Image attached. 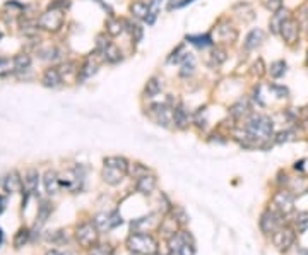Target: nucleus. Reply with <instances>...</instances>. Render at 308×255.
<instances>
[{
	"mask_svg": "<svg viewBox=\"0 0 308 255\" xmlns=\"http://www.w3.org/2000/svg\"><path fill=\"white\" fill-rule=\"evenodd\" d=\"M128 166H130V163H128L127 158L108 156L103 160L101 178L105 180L108 185H118V183L128 175Z\"/></svg>",
	"mask_w": 308,
	"mask_h": 255,
	"instance_id": "nucleus-1",
	"label": "nucleus"
},
{
	"mask_svg": "<svg viewBox=\"0 0 308 255\" xmlns=\"http://www.w3.org/2000/svg\"><path fill=\"white\" fill-rule=\"evenodd\" d=\"M127 248L139 255H156L158 240L147 231H134L127 238Z\"/></svg>",
	"mask_w": 308,
	"mask_h": 255,
	"instance_id": "nucleus-2",
	"label": "nucleus"
},
{
	"mask_svg": "<svg viewBox=\"0 0 308 255\" xmlns=\"http://www.w3.org/2000/svg\"><path fill=\"white\" fill-rule=\"evenodd\" d=\"M149 116L161 127H170L173 123V106L166 103H149L147 104Z\"/></svg>",
	"mask_w": 308,
	"mask_h": 255,
	"instance_id": "nucleus-3",
	"label": "nucleus"
},
{
	"mask_svg": "<svg viewBox=\"0 0 308 255\" xmlns=\"http://www.w3.org/2000/svg\"><path fill=\"white\" fill-rule=\"evenodd\" d=\"M64 23H65L64 11L53 9V7H50L47 12H43L38 19V24H40L41 29H45V31H53V33L60 31L62 26H64Z\"/></svg>",
	"mask_w": 308,
	"mask_h": 255,
	"instance_id": "nucleus-4",
	"label": "nucleus"
},
{
	"mask_svg": "<svg viewBox=\"0 0 308 255\" xmlns=\"http://www.w3.org/2000/svg\"><path fill=\"white\" fill-rule=\"evenodd\" d=\"M259 226L262 229V233H274L276 229H279L281 226H284V216L281 212H277L276 209H267L260 214Z\"/></svg>",
	"mask_w": 308,
	"mask_h": 255,
	"instance_id": "nucleus-5",
	"label": "nucleus"
},
{
	"mask_svg": "<svg viewBox=\"0 0 308 255\" xmlns=\"http://www.w3.org/2000/svg\"><path fill=\"white\" fill-rule=\"evenodd\" d=\"M76 240L77 243L84 248H91L98 243V228L91 223H81L79 226L76 228Z\"/></svg>",
	"mask_w": 308,
	"mask_h": 255,
	"instance_id": "nucleus-6",
	"label": "nucleus"
},
{
	"mask_svg": "<svg viewBox=\"0 0 308 255\" xmlns=\"http://www.w3.org/2000/svg\"><path fill=\"white\" fill-rule=\"evenodd\" d=\"M294 241H296V229L289 226H281L272 233V243L281 252L289 250L294 245Z\"/></svg>",
	"mask_w": 308,
	"mask_h": 255,
	"instance_id": "nucleus-7",
	"label": "nucleus"
},
{
	"mask_svg": "<svg viewBox=\"0 0 308 255\" xmlns=\"http://www.w3.org/2000/svg\"><path fill=\"white\" fill-rule=\"evenodd\" d=\"M93 224L98 228V231H110L116 226L122 224V216L118 214V211H111V212H98L93 217Z\"/></svg>",
	"mask_w": 308,
	"mask_h": 255,
	"instance_id": "nucleus-8",
	"label": "nucleus"
},
{
	"mask_svg": "<svg viewBox=\"0 0 308 255\" xmlns=\"http://www.w3.org/2000/svg\"><path fill=\"white\" fill-rule=\"evenodd\" d=\"M272 209H276L282 216L291 214L294 209V194H291V190H284V189L276 192L272 197Z\"/></svg>",
	"mask_w": 308,
	"mask_h": 255,
	"instance_id": "nucleus-9",
	"label": "nucleus"
},
{
	"mask_svg": "<svg viewBox=\"0 0 308 255\" xmlns=\"http://www.w3.org/2000/svg\"><path fill=\"white\" fill-rule=\"evenodd\" d=\"M214 31L218 33V38L224 41V43H235L238 38V31L231 24V21L228 18H221L218 23L214 24Z\"/></svg>",
	"mask_w": 308,
	"mask_h": 255,
	"instance_id": "nucleus-10",
	"label": "nucleus"
},
{
	"mask_svg": "<svg viewBox=\"0 0 308 255\" xmlns=\"http://www.w3.org/2000/svg\"><path fill=\"white\" fill-rule=\"evenodd\" d=\"M299 29H301V26H299V23L296 19L291 16V18L286 21L284 24H282L281 28V38L284 40L286 45H289V47H293V45L298 43L299 40Z\"/></svg>",
	"mask_w": 308,
	"mask_h": 255,
	"instance_id": "nucleus-11",
	"label": "nucleus"
},
{
	"mask_svg": "<svg viewBox=\"0 0 308 255\" xmlns=\"http://www.w3.org/2000/svg\"><path fill=\"white\" fill-rule=\"evenodd\" d=\"M98 69H99V62L93 60V57H87L84 62H82V65L79 67L77 70V82H84L87 79H91L93 76H96L98 74Z\"/></svg>",
	"mask_w": 308,
	"mask_h": 255,
	"instance_id": "nucleus-12",
	"label": "nucleus"
},
{
	"mask_svg": "<svg viewBox=\"0 0 308 255\" xmlns=\"http://www.w3.org/2000/svg\"><path fill=\"white\" fill-rule=\"evenodd\" d=\"M158 187V180L156 175L152 173H145L140 178L135 180V190L142 195H151Z\"/></svg>",
	"mask_w": 308,
	"mask_h": 255,
	"instance_id": "nucleus-13",
	"label": "nucleus"
},
{
	"mask_svg": "<svg viewBox=\"0 0 308 255\" xmlns=\"http://www.w3.org/2000/svg\"><path fill=\"white\" fill-rule=\"evenodd\" d=\"M264 41H265V33L262 31L260 28H253L252 31H248V35L245 36V41H243L245 52H253V50L259 48Z\"/></svg>",
	"mask_w": 308,
	"mask_h": 255,
	"instance_id": "nucleus-14",
	"label": "nucleus"
},
{
	"mask_svg": "<svg viewBox=\"0 0 308 255\" xmlns=\"http://www.w3.org/2000/svg\"><path fill=\"white\" fill-rule=\"evenodd\" d=\"M289 18H291L289 11L284 9V7H281L279 11L272 12V16H270V19H269V31L277 36L281 33L282 24H284Z\"/></svg>",
	"mask_w": 308,
	"mask_h": 255,
	"instance_id": "nucleus-15",
	"label": "nucleus"
},
{
	"mask_svg": "<svg viewBox=\"0 0 308 255\" xmlns=\"http://www.w3.org/2000/svg\"><path fill=\"white\" fill-rule=\"evenodd\" d=\"M189 125H190L189 111L185 110V106L182 103H177L173 106V127L178 129V131H185Z\"/></svg>",
	"mask_w": 308,
	"mask_h": 255,
	"instance_id": "nucleus-16",
	"label": "nucleus"
},
{
	"mask_svg": "<svg viewBox=\"0 0 308 255\" xmlns=\"http://www.w3.org/2000/svg\"><path fill=\"white\" fill-rule=\"evenodd\" d=\"M23 185H24V182L18 171H11V173L2 180V187L7 194H18V192L23 190Z\"/></svg>",
	"mask_w": 308,
	"mask_h": 255,
	"instance_id": "nucleus-17",
	"label": "nucleus"
},
{
	"mask_svg": "<svg viewBox=\"0 0 308 255\" xmlns=\"http://www.w3.org/2000/svg\"><path fill=\"white\" fill-rule=\"evenodd\" d=\"M228 111H230V115H231L235 120L247 118V116L252 113V111H250V101H248L247 98H241V99H238L236 103H233Z\"/></svg>",
	"mask_w": 308,
	"mask_h": 255,
	"instance_id": "nucleus-18",
	"label": "nucleus"
},
{
	"mask_svg": "<svg viewBox=\"0 0 308 255\" xmlns=\"http://www.w3.org/2000/svg\"><path fill=\"white\" fill-rule=\"evenodd\" d=\"M41 84L45 87H52V89H55L62 84V72L60 69H57V67H50L43 72V77H41Z\"/></svg>",
	"mask_w": 308,
	"mask_h": 255,
	"instance_id": "nucleus-19",
	"label": "nucleus"
},
{
	"mask_svg": "<svg viewBox=\"0 0 308 255\" xmlns=\"http://www.w3.org/2000/svg\"><path fill=\"white\" fill-rule=\"evenodd\" d=\"M185 41L197 48H209L214 45V38H212L211 33H204V35H187Z\"/></svg>",
	"mask_w": 308,
	"mask_h": 255,
	"instance_id": "nucleus-20",
	"label": "nucleus"
},
{
	"mask_svg": "<svg viewBox=\"0 0 308 255\" xmlns=\"http://www.w3.org/2000/svg\"><path fill=\"white\" fill-rule=\"evenodd\" d=\"M128 12H130V16L137 21H144L145 18L149 16V6L145 0H134V2L128 6Z\"/></svg>",
	"mask_w": 308,
	"mask_h": 255,
	"instance_id": "nucleus-21",
	"label": "nucleus"
},
{
	"mask_svg": "<svg viewBox=\"0 0 308 255\" xmlns=\"http://www.w3.org/2000/svg\"><path fill=\"white\" fill-rule=\"evenodd\" d=\"M43 185L48 195H55L58 189H60V177L57 175V171L48 170L43 177Z\"/></svg>",
	"mask_w": 308,
	"mask_h": 255,
	"instance_id": "nucleus-22",
	"label": "nucleus"
},
{
	"mask_svg": "<svg viewBox=\"0 0 308 255\" xmlns=\"http://www.w3.org/2000/svg\"><path fill=\"white\" fill-rule=\"evenodd\" d=\"M101 60L106 62V64H110V65H116V64H120V62H123V53L115 43H111L110 47L103 52Z\"/></svg>",
	"mask_w": 308,
	"mask_h": 255,
	"instance_id": "nucleus-23",
	"label": "nucleus"
},
{
	"mask_svg": "<svg viewBox=\"0 0 308 255\" xmlns=\"http://www.w3.org/2000/svg\"><path fill=\"white\" fill-rule=\"evenodd\" d=\"M23 182H24V187H26L28 194H36V190H38V187H40V173H38V170H35V168L28 170L26 173H24Z\"/></svg>",
	"mask_w": 308,
	"mask_h": 255,
	"instance_id": "nucleus-24",
	"label": "nucleus"
},
{
	"mask_svg": "<svg viewBox=\"0 0 308 255\" xmlns=\"http://www.w3.org/2000/svg\"><path fill=\"white\" fill-rule=\"evenodd\" d=\"M105 31L106 35H110L111 38H116L118 35L123 33V21L116 16H108L106 23H105Z\"/></svg>",
	"mask_w": 308,
	"mask_h": 255,
	"instance_id": "nucleus-25",
	"label": "nucleus"
},
{
	"mask_svg": "<svg viewBox=\"0 0 308 255\" xmlns=\"http://www.w3.org/2000/svg\"><path fill=\"white\" fill-rule=\"evenodd\" d=\"M161 91H163V82H161L156 76H152L151 79H147V82H145V86H144V98L152 99V98H156Z\"/></svg>",
	"mask_w": 308,
	"mask_h": 255,
	"instance_id": "nucleus-26",
	"label": "nucleus"
},
{
	"mask_svg": "<svg viewBox=\"0 0 308 255\" xmlns=\"http://www.w3.org/2000/svg\"><path fill=\"white\" fill-rule=\"evenodd\" d=\"M53 211V204H50L48 200H40L38 206V216H36V228H41L48 221L50 214Z\"/></svg>",
	"mask_w": 308,
	"mask_h": 255,
	"instance_id": "nucleus-27",
	"label": "nucleus"
},
{
	"mask_svg": "<svg viewBox=\"0 0 308 255\" xmlns=\"http://www.w3.org/2000/svg\"><path fill=\"white\" fill-rule=\"evenodd\" d=\"M190 57H192V53L185 52V45L182 43V45H178L172 53H170L168 64H183V62H187Z\"/></svg>",
	"mask_w": 308,
	"mask_h": 255,
	"instance_id": "nucleus-28",
	"label": "nucleus"
},
{
	"mask_svg": "<svg viewBox=\"0 0 308 255\" xmlns=\"http://www.w3.org/2000/svg\"><path fill=\"white\" fill-rule=\"evenodd\" d=\"M31 67V57L28 53H19V55L14 57V72L16 74H21V72H26Z\"/></svg>",
	"mask_w": 308,
	"mask_h": 255,
	"instance_id": "nucleus-29",
	"label": "nucleus"
},
{
	"mask_svg": "<svg viewBox=\"0 0 308 255\" xmlns=\"http://www.w3.org/2000/svg\"><path fill=\"white\" fill-rule=\"evenodd\" d=\"M286 70H288V65H286V62L284 60H276V62H272V64L269 65L267 72H269V76L272 77V79H281L286 74Z\"/></svg>",
	"mask_w": 308,
	"mask_h": 255,
	"instance_id": "nucleus-30",
	"label": "nucleus"
},
{
	"mask_svg": "<svg viewBox=\"0 0 308 255\" xmlns=\"http://www.w3.org/2000/svg\"><path fill=\"white\" fill-rule=\"evenodd\" d=\"M111 36L110 35H106V31H103V33H99V35L96 36V50H94V52L98 53L99 57L103 55V52H105V50L110 47L111 45Z\"/></svg>",
	"mask_w": 308,
	"mask_h": 255,
	"instance_id": "nucleus-31",
	"label": "nucleus"
},
{
	"mask_svg": "<svg viewBox=\"0 0 308 255\" xmlns=\"http://www.w3.org/2000/svg\"><path fill=\"white\" fill-rule=\"evenodd\" d=\"M29 236H31V231H29L28 228H21L14 236V246H16V248H23V246L29 241Z\"/></svg>",
	"mask_w": 308,
	"mask_h": 255,
	"instance_id": "nucleus-32",
	"label": "nucleus"
},
{
	"mask_svg": "<svg viewBox=\"0 0 308 255\" xmlns=\"http://www.w3.org/2000/svg\"><path fill=\"white\" fill-rule=\"evenodd\" d=\"M14 72V58L0 57V77H6Z\"/></svg>",
	"mask_w": 308,
	"mask_h": 255,
	"instance_id": "nucleus-33",
	"label": "nucleus"
},
{
	"mask_svg": "<svg viewBox=\"0 0 308 255\" xmlns=\"http://www.w3.org/2000/svg\"><path fill=\"white\" fill-rule=\"evenodd\" d=\"M194 72H195V62H194V57H190L189 60L182 64V69H180V72H178V76L182 79H189L194 76Z\"/></svg>",
	"mask_w": 308,
	"mask_h": 255,
	"instance_id": "nucleus-34",
	"label": "nucleus"
},
{
	"mask_svg": "<svg viewBox=\"0 0 308 255\" xmlns=\"http://www.w3.org/2000/svg\"><path fill=\"white\" fill-rule=\"evenodd\" d=\"M226 48H223V47H216V48H212V52H211V58H212V62H214V65L216 67H219L221 64H224L226 62Z\"/></svg>",
	"mask_w": 308,
	"mask_h": 255,
	"instance_id": "nucleus-35",
	"label": "nucleus"
},
{
	"mask_svg": "<svg viewBox=\"0 0 308 255\" xmlns=\"http://www.w3.org/2000/svg\"><path fill=\"white\" fill-rule=\"evenodd\" d=\"M145 173H151V171H149V168H145L142 163H130V166H128V175H132L135 180Z\"/></svg>",
	"mask_w": 308,
	"mask_h": 255,
	"instance_id": "nucleus-36",
	"label": "nucleus"
},
{
	"mask_svg": "<svg viewBox=\"0 0 308 255\" xmlns=\"http://www.w3.org/2000/svg\"><path fill=\"white\" fill-rule=\"evenodd\" d=\"M113 246L111 245H94L87 250V255H113Z\"/></svg>",
	"mask_w": 308,
	"mask_h": 255,
	"instance_id": "nucleus-37",
	"label": "nucleus"
},
{
	"mask_svg": "<svg viewBox=\"0 0 308 255\" xmlns=\"http://www.w3.org/2000/svg\"><path fill=\"white\" fill-rule=\"evenodd\" d=\"M294 229L298 233H305L308 231V212H299L294 219Z\"/></svg>",
	"mask_w": 308,
	"mask_h": 255,
	"instance_id": "nucleus-38",
	"label": "nucleus"
},
{
	"mask_svg": "<svg viewBox=\"0 0 308 255\" xmlns=\"http://www.w3.org/2000/svg\"><path fill=\"white\" fill-rule=\"evenodd\" d=\"M142 38H144V28L140 26V24H134V29H132L130 31V40H132V45H134V47H137V45L140 43V41H142Z\"/></svg>",
	"mask_w": 308,
	"mask_h": 255,
	"instance_id": "nucleus-39",
	"label": "nucleus"
},
{
	"mask_svg": "<svg viewBox=\"0 0 308 255\" xmlns=\"http://www.w3.org/2000/svg\"><path fill=\"white\" fill-rule=\"evenodd\" d=\"M172 214L175 216V219L178 221V224H187L189 223V216H187V212H185V209L180 207V206H173L172 209Z\"/></svg>",
	"mask_w": 308,
	"mask_h": 255,
	"instance_id": "nucleus-40",
	"label": "nucleus"
},
{
	"mask_svg": "<svg viewBox=\"0 0 308 255\" xmlns=\"http://www.w3.org/2000/svg\"><path fill=\"white\" fill-rule=\"evenodd\" d=\"M38 53L43 60H57V58L60 57V52H58L57 47H48L47 50H40Z\"/></svg>",
	"mask_w": 308,
	"mask_h": 255,
	"instance_id": "nucleus-41",
	"label": "nucleus"
},
{
	"mask_svg": "<svg viewBox=\"0 0 308 255\" xmlns=\"http://www.w3.org/2000/svg\"><path fill=\"white\" fill-rule=\"evenodd\" d=\"M294 137V131H291V129H288V131H282L277 134L276 137H274V141L277 142V144H282V142H288Z\"/></svg>",
	"mask_w": 308,
	"mask_h": 255,
	"instance_id": "nucleus-42",
	"label": "nucleus"
},
{
	"mask_svg": "<svg viewBox=\"0 0 308 255\" xmlns=\"http://www.w3.org/2000/svg\"><path fill=\"white\" fill-rule=\"evenodd\" d=\"M252 74L257 77H262L265 74V65H264V60H262V58H257V62L252 65Z\"/></svg>",
	"mask_w": 308,
	"mask_h": 255,
	"instance_id": "nucleus-43",
	"label": "nucleus"
},
{
	"mask_svg": "<svg viewBox=\"0 0 308 255\" xmlns=\"http://www.w3.org/2000/svg\"><path fill=\"white\" fill-rule=\"evenodd\" d=\"M47 240L48 241H52V243H64L65 241V238H64V231L62 229H58V231H50V235H47Z\"/></svg>",
	"mask_w": 308,
	"mask_h": 255,
	"instance_id": "nucleus-44",
	"label": "nucleus"
},
{
	"mask_svg": "<svg viewBox=\"0 0 308 255\" xmlns=\"http://www.w3.org/2000/svg\"><path fill=\"white\" fill-rule=\"evenodd\" d=\"M269 89H270V91H274V93H276V96H277V98H288V94H289L288 87H284V86L270 84V86H269Z\"/></svg>",
	"mask_w": 308,
	"mask_h": 255,
	"instance_id": "nucleus-45",
	"label": "nucleus"
},
{
	"mask_svg": "<svg viewBox=\"0 0 308 255\" xmlns=\"http://www.w3.org/2000/svg\"><path fill=\"white\" fill-rule=\"evenodd\" d=\"M173 255H194V243H183L180 248H177Z\"/></svg>",
	"mask_w": 308,
	"mask_h": 255,
	"instance_id": "nucleus-46",
	"label": "nucleus"
},
{
	"mask_svg": "<svg viewBox=\"0 0 308 255\" xmlns=\"http://www.w3.org/2000/svg\"><path fill=\"white\" fill-rule=\"evenodd\" d=\"M194 0H172V4L168 6V11H173V9H182V7L189 6V4H192Z\"/></svg>",
	"mask_w": 308,
	"mask_h": 255,
	"instance_id": "nucleus-47",
	"label": "nucleus"
},
{
	"mask_svg": "<svg viewBox=\"0 0 308 255\" xmlns=\"http://www.w3.org/2000/svg\"><path fill=\"white\" fill-rule=\"evenodd\" d=\"M165 0H147V6H149V11L151 12H160V9H161V4H163Z\"/></svg>",
	"mask_w": 308,
	"mask_h": 255,
	"instance_id": "nucleus-48",
	"label": "nucleus"
},
{
	"mask_svg": "<svg viewBox=\"0 0 308 255\" xmlns=\"http://www.w3.org/2000/svg\"><path fill=\"white\" fill-rule=\"evenodd\" d=\"M45 255H72V253H69V252H57V250H50V252H47Z\"/></svg>",
	"mask_w": 308,
	"mask_h": 255,
	"instance_id": "nucleus-49",
	"label": "nucleus"
},
{
	"mask_svg": "<svg viewBox=\"0 0 308 255\" xmlns=\"http://www.w3.org/2000/svg\"><path fill=\"white\" fill-rule=\"evenodd\" d=\"M2 36H4V31H2V28H0V40H2Z\"/></svg>",
	"mask_w": 308,
	"mask_h": 255,
	"instance_id": "nucleus-50",
	"label": "nucleus"
},
{
	"mask_svg": "<svg viewBox=\"0 0 308 255\" xmlns=\"http://www.w3.org/2000/svg\"><path fill=\"white\" fill-rule=\"evenodd\" d=\"M0 243H2V229H0Z\"/></svg>",
	"mask_w": 308,
	"mask_h": 255,
	"instance_id": "nucleus-51",
	"label": "nucleus"
},
{
	"mask_svg": "<svg viewBox=\"0 0 308 255\" xmlns=\"http://www.w3.org/2000/svg\"><path fill=\"white\" fill-rule=\"evenodd\" d=\"M306 65H308V52H306Z\"/></svg>",
	"mask_w": 308,
	"mask_h": 255,
	"instance_id": "nucleus-52",
	"label": "nucleus"
},
{
	"mask_svg": "<svg viewBox=\"0 0 308 255\" xmlns=\"http://www.w3.org/2000/svg\"><path fill=\"white\" fill-rule=\"evenodd\" d=\"M156 255H158V253H156Z\"/></svg>",
	"mask_w": 308,
	"mask_h": 255,
	"instance_id": "nucleus-53",
	"label": "nucleus"
}]
</instances>
